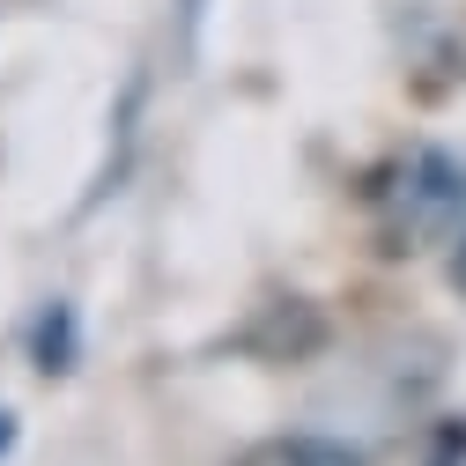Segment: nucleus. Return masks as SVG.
<instances>
[{
	"instance_id": "20e7f679",
	"label": "nucleus",
	"mask_w": 466,
	"mask_h": 466,
	"mask_svg": "<svg viewBox=\"0 0 466 466\" xmlns=\"http://www.w3.org/2000/svg\"><path fill=\"white\" fill-rule=\"evenodd\" d=\"M451 245H459V252H451V281L466 289V229H459V238H451Z\"/></svg>"
},
{
	"instance_id": "f03ea898",
	"label": "nucleus",
	"mask_w": 466,
	"mask_h": 466,
	"mask_svg": "<svg viewBox=\"0 0 466 466\" xmlns=\"http://www.w3.org/2000/svg\"><path fill=\"white\" fill-rule=\"evenodd\" d=\"M238 466H370V459L356 444H340V437H267Z\"/></svg>"
},
{
	"instance_id": "39448f33",
	"label": "nucleus",
	"mask_w": 466,
	"mask_h": 466,
	"mask_svg": "<svg viewBox=\"0 0 466 466\" xmlns=\"http://www.w3.org/2000/svg\"><path fill=\"white\" fill-rule=\"evenodd\" d=\"M8 451H15V415L0 407V459H8Z\"/></svg>"
},
{
	"instance_id": "f257e3e1",
	"label": "nucleus",
	"mask_w": 466,
	"mask_h": 466,
	"mask_svg": "<svg viewBox=\"0 0 466 466\" xmlns=\"http://www.w3.org/2000/svg\"><path fill=\"white\" fill-rule=\"evenodd\" d=\"M370 222H378V245L392 259L407 252H430L451 245L466 229V163L451 148H407L385 178L370 186Z\"/></svg>"
},
{
	"instance_id": "7ed1b4c3",
	"label": "nucleus",
	"mask_w": 466,
	"mask_h": 466,
	"mask_svg": "<svg viewBox=\"0 0 466 466\" xmlns=\"http://www.w3.org/2000/svg\"><path fill=\"white\" fill-rule=\"evenodd\" d=\"M37 370H75V311L67 304H45V319H37Z\"/></svg>"
}]
</instances>
